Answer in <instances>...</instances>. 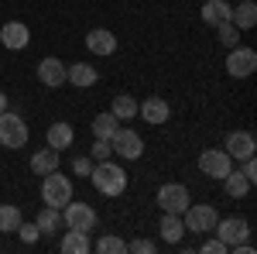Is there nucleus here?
<instances>
[{
  "mask_svg": "<svg viewBox=\"0 0 257 254\" xmlns=\"http://www.w3.org/2000/svg\"><path fill=\"white\" fill-rule=\"evenodd\" d=\"M89 182L96 186L99 196H110V199H117V196L127 193V172H123V165L113 161V158H106V161H93Z\"/></svg>",
  "mask_w": 257,
  "mask_h": 254,
  "instance_id": "1",
  "label": "nucleus"
},
{
  "mask_svg": "<svg viewBox=\"0 0 257 254\" xmlns=\"http://www.w3.org/2000/svg\"><path fill=\"white\" fill-rule=\"evenodd\" d=\"M216 206H209V203H189L185 206V213H182V223H185V234H213L216 230Z\"/></svg>",
  "mask_w": 257,
  "mask_h": 254,
  "instance_id": "2",
  "label": "nucleus"
},
{
  "mask_svg": "<svg viewBox=\"0 0 257 254\" xmlns=\"http://www.w3.org/2000/svg\"><path fill=\"white\" fill-rule=\"evenodd\" d=\"M69 199H72V179L69 176H59V168L48 172V176H41V203L45 206L62 210Z\"/></svg>",
  "mask_w": 257,
  "mask_h": 254,
  "instance_id": "3",
  "label": "nucleus"
},
{
  "mask_svg": "<svg viewBox=\"0 0 257 254\" xmlns=\"http://www.w3.org/2000/svg\"><path fill=\"white\" fill-rule=\"evenodd\" d=\"M96 223H99V216H96V210H93L89 203L69 199V203L62 206V227H72V230L89 234V230H96Z\"/></svg>",
  "mask_w": 257,
  "mask_h": 254,
  "instance_id": "4",
  "label": "nucleus"
},
{
  "mask_svg": "<svg viewBox=\"0 0 257 254\" xmlns=\"http://www.w3.org/2000/svg\"><path fill=\"white\" fill-rule=\"evenodd\" d=\"M110 148H113V155L123 158V161H138V158L144 155V137H141L138 131H131V127L120 124L117 134L110 137Z\"/></svg>",
  "mask_w": 257,
  "mask_h": 254,
  "instance_id": "5",
  "label": "nucleus"
},
{
  "mask_svg": "<svg viewBox=\"0 0 257 254\" xmlns=\"http://www.w3.org/2000/svg\"><path fill=\"white\" fill-rule=\"evenodd\" d=\"M28 124L18 117V114H11V110H4L0 114V144L4 148H11V151H18V148H24L28 144Z\"/></svg>",
  "mask_w": 257,
  "mask_h": 254,
  "instance_id": "6",
  "label": "nucleus"
},
{
  "mask_svg": "<svg viewBox=\"0 0 257 254\" xmlns=\"http://www.w3.org/2000/svg\"><path fill=\"white\" fill-rule=\"evenodd\" d=\"M254 69H257V52L254 48H247V45L230 48V55H226V76L247 79V76H254Z\"/></svg>",
  "mask_w": 257,
  "mask_h": 254,
  "instance_id": "7",
  "label": "nucleus"
},
{
  "mask_svg": "<svg viewBox=\"0 0 257 254\" xmlns=\"http://www.w3.org/2000/svg\"><path fill=\"white\" fill-rule=\"evenodd\" d=\"M230 168H233V158L226 155L223 148H206V151L199 155V172H202L206 179H216L219 182Z\"/></svg>",
  "mask_w": 257,
  "mask_h": 254,
  "instance_id": "8",
  "label": "nucleus"
},
{
  "mask_svg": "<svg viewBox=\"0 0 257 254\" xmlns=\"http://www.w3.org/2000/svg\"><path fill=\"white\" fill-rule=\"evenodd\" d=\"M192 199H189V189L182 186V182H165L158 189V206L161 213H185V206H189Z\"/></svg>",
  "mask_w": 257,
  "mask_h": 254,
  "instance_id": "9",
  "label": "nucleus"
},
{
  "mask_svg": "<svg viewBox=\"0 0 257 254\" xmlns=\"http://www.w3.org/2000/svg\"><path fill=\"white\" fill-rule=\"evenodd\" d=\"M213 234H216L226 247H233V244H240V240L250 237V223H247L243 216H223V220H216V230H213Z\"/></svg>",
  "mask_w": 257,
  "mask_h": 254,
  "instance_id": "10",
  "label": "nucleus"
},
{
  "mask_svg": "<svg viewBox=\"0 0 257 254\" xmlns=\"http://www.w3.org/2000/svg\"><path fill=\"white\" fill-rule=\"evenodd\" d=\"M138 117L148 120L151 127H161V124H168V117H172V107H168V100H161V97L151 93L148 100L138 103Z\"/></svg>",
  "mask_w": 257,
  "mask_h": 254,
  "instance_id": "11",
  "label": "nucleus"
},
{
  "mask_svg": "<svg viewBox=\"0 0 257 254\" xmlns=\"http://www.w3.org/2000/svg\"><path fill=\"white\" fill-rule=\"evenodd\" d=\"M0 45L11 48V52L28 48V45H31V31H28V24H24V21H7V24L0 28Z\"/></svg>",
  "mask_w": 257,
  "mask_h": 254,
  "instance_id": "12",
  "label": "nucleus"
},
{
  "mask_svg": "<svg viewBox=\"0 0 257 254\" xmlns=\"http://www.w3.org/2000/svg\"><path fill=\"white\" fill-rule=\"evenodd\" d=\"M38 82H41V86H48V90H59V86H65V62L55 59V55L41 59V62H38Z\"/></svg>",
  "mask_w": 257,
  "mask_h": 254,
  "instance_id": "13",
  "label": "nucleus"
},
{
  "mask_svg": "<svg viewBox=\"0 0 257 254\" xmlns=\"http://www.w3.org/2000/svg\"><path fill=\"white\" fill-rule=\"evenodd\" d=\"M254 148H257V141H254L250 131H233V134H226V141H223V151L233 158V161L254 155Z\"/></svg>",
  "mask_w": 257,
  "mask_h": 254,
  "instance_id": "14",
  "label": "nucleus"
},
{
  "mask_svg": "<svg viewBox=\"0 0 257 254\" xmlns=\"http://www.w3.org/2000/svg\"><path fill=\"white\" fill-rule=\"evenodd\" d=\"M86 48H89L93 55H113V52H117V35L106 31V28H93V31L86 35Z\"/></svg>",
  "mask_w": 257,
  "mask_h": 254,
  "instance_id": "15",
  "label": "nucleus"
},
{
  "mask_svg": "<svg viewBox=\"0 0 257 254\" xmlns=\"http://www.w3.org/2000/svg\"><path fill=\"white\" fill-rule=\"evenodd\" d=\"M96 65H89V62H72V65H65V82H72V86H79V90H86V86H96Z\"/></svg>",
  "mask_w": 257,
  "mask_h": 254,
  "instance_id": "16",
  "label": "nucleus"
},
{
  "mask_svg": "<svg viewBox=\"0 0 257 254\" xmlns=\"http://www.w3.org/2000/svg\"><path fill=\"white\" fill-rule=\"evenodd\" d=\"M48 148H55V151H65V148H72V141H76V127L72 124H65V120H55L52 127H48Z\"/></svg>",
  "mask_w": 257,
  "mask_h": 254,
  "instance_id": "17",
  "label": "nucleus"
},
{
  "mask_svg": "<svg viewBox=\"0 0 257 254\" xmlns=\"http://www.w3.org/2000/svg\"><path fill=\"white\" fill-rule=\"evenodd\" d=\"M59 251L62 254H89L93 251V240H89V234H82V230H65V237H62V244H59Z\"/></svg>",
  "mask_w": 257,
  "mask_h": 254,
  "instance_id": "18",
  "label": "nucleus"
},
{
  "mask_svg": "<svg viewBox=\"0 0 257 254\" xmlns=\"http://www.w3.org/2000/svg\"><path fill=\"white\" fill-rule=\"evenodd\" d=\"M59 158H62V151H55V148H41V151L31 155V172H35V176L55 172V168H59Z\"/></svg>",
  "mask_w": 257,
  "mask_h": 254,
  "instance_id": "19",
  "label": "nucleus"
},
{
  "mask_svg": "<svg viewBox=\"0 0 257 254\" xmlns=\"http://www.w3.org/2000/svg\"><path fill=\"white\" fill-rule=\"evenodd\" d=\"M158 230H161V240H165V244H182L185 223H182V216H178V213H165V216H161V223H158Z\"/></svg>",
  "mask_w": 257,
  "mask_h": 254,
  "instance_id": "20",
  "label": "nucleus"
},
{
  "mask_svg": "<svg viewBox=\"0 0 257 254\" xmlns=\"http://www.w3.org/2000/svg\"><path fill=\"white\" fill-rule=\"evenodd\" d=\"M230 14H233V7H230L226 0H206V4H202V21H206L209 28L230 21Z\"/></svg>",
  "mask_w": 257,
  "mask_h": 254,
  "instance_id": "21",
  "label": "nucleus"
},
{
  "mask_svg": "<svg viewBox=\"0 0 257 254\" xmlns=\"http://www.w3.org/2000/svg\"><path fill=\"white\" fill-rule=\"evenodd\" d=\"M230 21L237 24L240 31H250L257 24V4L254 0H240L237 7H233V14H230Z\"/></svg>",
  "mask_w": 257,
  "mask_h": 254,
  "instance_id": "22",
  "label": "nucleus"
},
{
  "mask_svg": "<svg viewBox=\"0 0 257 254\" xmlns=\"http://www.w3.org/2000/svg\"><path fill=\"white\" fill-rule=\"evenodd\" d=\"M219 182H223V189H226V196H230V199H243V196L250 193V182L240 176V168H230V172L219 179Z\"/></svg>",
  "mask_w": 257,
  "mask_h": 254,
  "instance_id": "23",
  "label": "nucleus"
},
{
  "mask_svg": "<svg viewBox=\"0 0 257 254\" xmlns=\"http://www.w3.org/2000/svg\"><path fill=\"white\" fill-rule=\"evenodd\" d=\"M110 114H113L120 124H123V120H134V117H138V100L131 97V93H120V97H113Z\"/></svg>",
  "mask_w": 257,
  "mask_h": 254,
  "instance_id": "24",
  "label": "nucleus"
},
{
  "mask_svg": "<svg viewBox=\"0 0 257 254\" xmlns=\"http://www.w3.org/2000/svg\"><path fill=\"white\" fill-rule=\"evenodd\" d=\"M117 127H120V120L113 117L110 110H106V114H96V117H93V124H89L93 137H106V141H110V137L117 134Z\"/></svg>",
  "mask_w": 257,
  "mask_h": 254,
  "instance_id": "25",
  "label": "nucleus"
},
{
  "mask_svg": "<svg viewBox=\"0 0 257 254\" xmlns=\"http://www.w3.org/2000/svg\"><path fill=\"white\" fill-rule=\"evenodd\" d=\"M38 230H41V237H48V234H55L62 227V210H55V206H41V213H38Z\"/></svg>",
  "mask_w": 257,
  "mask_h": 254,
  "instance_id": "26",
  "label": "nucleus"
},
{
  "mask_svg": "<svg viewBox=\"0 0 257 254\" xmlns=\"http://www.w3.org/2000/svg\"><path fill=\"white\" fill-rule=\"evenodd\" d=\"M93 251L99 254H127V240L117 234H99V240L93 244Z\"/></svg>",
  "mask_w": 257,
  "mask_h": 254,
  "instance_id": "27",
  "label": "nucleus"
},
{
  "mask_svg": "<svg viewBox=\"0 0 257 254\" xmlns=\"http://www.w3.org/2000/svg\"><path fill=\"white\" fill-rule=\"evenodd\" d=\"M21 220H24V216H21L18 206H14V203H4V206H0V234H14Z\"/></svg>",
  "mask_w": 257,
  "mask_h": 254,
  "instance_id": "28",
  "label": "nucleus"
},
{
  "mask_svg": "<svg viewBox=\"0 0 257 254\" xmlns=\"http://www.w3.org/2000/svg\"><path fill=\"white\" fill-rule=\"evenodd\" d=\"M216 35H219V41H223L226 48H237V45H240V28L233 24V21H223V24H216Z\"/></svg>",
  "mask_w": 257,
  "mask_h": 254,
  "instance_id": "29",
  "label": "nucleus"
},
{
  "mask_svg": "<svg viewBox=\"0 0 257 254\" xmlns=\"http://www.w3.org/2000/svg\"><path fill=\"white\" fill-rule=\"evenodd\" d=\"M110 155H113L110 141H106V137H93V148H89V158H93V161H106Z\"/></svg>",
  "mask_w": 257,
  "mask_h": 254,
  "instance_id": "30",
  "label": "nucleus"
},
{
  "mask_svg": "<svg viewBox=\"0 0 257 254\" xmlns=\"http://www.w3.org/2000/svg\"><path fill=\"white\" fill-rule=\"evenodd\" d=\"M14 234H18L21 240H24V244H38L41 230H38V223H24V220H21V223H18V230H14Z\"/></svg>",
  "mask_w": 257,
  "mask_h": 254,
  "instance_id": "31",
  "label": "nucleus"
},
{
  "mask_svg": "<svg viewBox=\"0 0 257 254\" xmlns=\"http://www.w3.org/2000/svg\"><path fill=\"white\" fill-rule=\"evenodd\" d=\"M202 254H230V247L219 240L216 234H206V240H202V247H199Z\"/></svg>",
  "mask_w": 257,
  "mask_h": 254,
  "instance_id": "32",
  "label": "nucleus"
},
{
  "mask_svg": "<svg viewBox=\"0 0 257 254\" xmlns=\"http://www.w3.org/2000/svg\"><path fill=\"white\" fill-rule=\"evenodd\" d=\"M240 161H243V165H240V176H243L247 182H250V186H254V182H257V158H254V155H247V158H240Z\"/></svg>",
  "mask_w": 257,
  "mask_h": 254,
  "instance_id": "33",
  "label": "nucleus"
},
{
  "mask_svg": "<svg viewBox=\"0 0 257 254\" xmlns=\"http://www.w3.org/2000/svg\"><path fill=\"white\" fill-rule=\"evenodd\" d=\"M127 251H131V254H151V251H155V240H144V237L127 240Z\"/></svg>",
  "mask_w": 257,
  "mask_h": 254,
  "instance_id": "34",
  "label": "nucleus"
},
{
  "mask_svg": "<svg viewBox=\"0 0 257 254\" xmlns=\"http://www.w3.org/2000/svg\"><path fill=\"white\" fill-rule=\"evenodd\" d=\"M72 172L89 179V172H93V158H72Z\"/></svg>",
  "mask_w": 257,
  "mask_h": 254,
  "instance_id": "35",
  "label": "nucleus"
},
{
  "mask_svg": "<svg viewBox=\"0 0 257 254\" xmlns=\"http://www.w3.org/2000/svg\"><path fill=\"white\" fill-rule=\"evenodd\" d=\"M4 110H7V93L0 90V114H4Z\"/></svg>",
  "mask_w": 257,
  "mask_h": 254,
  "instance_id": "36",
  "label": "nucleus"
}]
</instances>
